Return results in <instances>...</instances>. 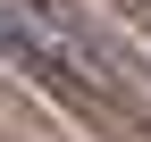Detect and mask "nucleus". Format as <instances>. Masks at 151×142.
<instances>
[{
    "label": "nucleus",
    "instance_id": "1",
    "mask_svg": "<svg viewBox=\"0 0 151 142\" xmlns=\"http://www.w3.org/2000/svg\"><path fill=\"white\" fill-rule=\"evenodd\" d=\"M0 50H9L17 67H34L50 92L84 100V109H101V100H109V67H101V50H92L84 33L50 9V0H0Z\"/></svg>",
    "mask_w": 151,
    "mask_h": 142
}]
</instances>
